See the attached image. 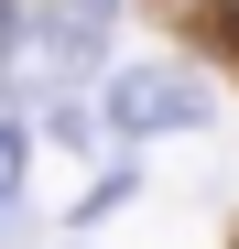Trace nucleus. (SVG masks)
<instances>
[{
    "instance_id": "obj_2",
    "label": "nucleus",
    "mask_w": 239,
    "mask_h": 249,
    "mask_svg": "<svg viewBox=\"0 0 239 249\" xmlns=\"http://www.w3.org/2000/svg\"><path fill=\"white\" fill-rule=\"evenodd\" d=\"M22 33H33V44H44L65 76H87V65L109 54V33H120V0H44Z\"/></svg>"
},
{
    "instance_id": "obj_1",
    "label": "nucleus",
    "mask_w": 239,
    "mask_h": 249,
    "mask_svg": "<svg viewBox=\"0 0 239 249\" xmlns=\"http://www.w3.org/2000/svg\"><path fill=\"white\" fill-rule=\"evenodd\" d=\"M207 119V87H196L185 65H131L109 87V119L98 130H120V141H163V130H196Z\"/></svg>"
},
{
    "instance_id": "obj_5",
    "label": "nucleus",
    "mask_w": 239,
    "mask_h": 249,
    "mask_svg": "<svg viewBox=\"0 0 239 249\" xmlns=\"http://www.w3.org/2000/svg\"><path fill=\"white\" fill-rule=\"evenodd\" d=\"M207 44H218V54H239V0H207Z\"/></svg>"
},
{
    "instance_id": "obj_4",
    "label": "nucleus",
    "mask_w": 239,
    "mask_h": 249,
    "mask_svg": "<svg viewBox=\"0 0 239 249\" xmlns=\"http://www.w3.org/2000/svg\"><path fill=\"white\" fill-rule=\"evenodd\" d=\"M44 130H55V141H65V152H87V141H98V108H76V98H65V108H55V119H44Z\"/></svg>"
},
{
    "instance_id": "obj_3",
    "label": "nucleus",
    "mask_w": 239,
    "mask_h": 249,
    "mask_svg": "<svg viewBox=\"0 0 239 249\" xmlns=\"http://www.w3.org/2000/svg\"><path fill=\"white\" fill-rule=\"evenodd\" d=\"M22 152H33L22 119H0V217H11V195H22Z\"/></svg>"
},
{
    "instance_id": "obj_6",
    "label": "nucleus",
    "mask_w": 239,
    "mask_h": 249,
    "mask_svg": "<svg viewBox=\"0 0 239 249\" xmlns=\"http://www.w3.org/2000/svg\"><path fill=\"white\" fill-rule=\"evenodd\" d=\"M22 54V0H0V65Z\"/></svg>"
}]
</instances>
